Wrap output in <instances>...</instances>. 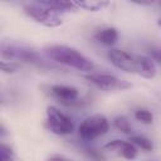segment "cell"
Segmentation results:
<instances>
[{
  "mask_svg": "<svg viewBox=\"0 0 161 161\" xmlns=\"http://www.w3.org/2000/svg\"><path fill=\"white\" fill-rule=\"evenodd\" d=\"M47 57L53 62L67 65L69 68L80 70V72H92L94 70V63L87 58L84 54L78 52L77 49L67 45H50L44 49Z\"/></svg>",
  "mask_w": 161,
  "mask_h": 161,
  "instance_id": "cell-1",
  "label": "cell"
},
{
  "mask_svg": "<svg viewBox=\"0 0 161 161\" xmlns=\"http://www.w3.org/2000/svg\"><path fill=\"white\" fill-rule=\"evenodd\" d=\"M107 57H108L109 62L116 68H118L123 72H127V73H136V70H137L136 57H132L128 53H126L125 50L116 49V48L108 50Z\"/></svg>",
  "mask_w": 161,
  "mask_h": 161,
  "instance_id": "cell-7",
  "label": "cell"
},
{
  "mask_svg": "<svg viewBox=\"0 0 161 161\" xmlns=\"http://www.w3.org/2000/svg\"><path fill=\"white\" fill-rule=\"evenodd\" d=\"M24 11L36 23L47 28H57L63 24V16L60 13H57L52 9L43 6L40 3H33L24 6Z\"/></svg>",
  "mask_w": 161,
  "mask_h": 161,
  "instance_id": "cell-2",
  "label": "cell"
},
{
  "mask_svg": "<svg viewBox=\"0 0 161 161\" xmlns=\"http://www.w3.org/2000/svg\"><path fill=\"white\" fill-rule=\"evenodd\" d=\"M19 69V63L13 60H1V70L4 73H14Z\"/></svg>",
  "mask_w": 161,
  "mask_h": 161,
  "instance_id": "cell-18",
  "label": "cell"
},
{
  "mask_svg": "<svg viewBox=\"0 0 161 161\" xmlns=\"http://www.w3.org/2000/svg\"><path fill=\"white\" fill-rule=\"evenodd\" d=\"M50 94L62 102L63 104L72 106V104H79V91L75 87L72 86H63V84H54L50 87Z\"/></svg>",
  "mask_w": 161,
  "mask_h": 161,
  "instance_id": "cell-8",
  "label": "cell"
},
{
  "mask_svg": "<svg viewBox=\"0 0 161 161\" xmlns=\"http://www.w3.org/2000/svg\"><path fill=\"white\" fill-rule=\"evenodd\" d=\"M96 40L101 44H104V45H112L117 42L118 39V33H117V29L116 28H112V26H108V28H103L101 29L99 31L96 33L94 35Z\"/></svg>",
  "mask_w": 161,
  "mask_h": 161,
  "instance_id": "cell-12",
  "label": "cell"
},
{
  "mask_svg": "<svg viewBox=\"0 0 161 161\" xmlns=\"http://www.w3.org/2000/svg\"><path fill=\"white\" fill-rule=\"evenodd\" d=\"M45 161H73L72 158H68L63 155H53L50 157H48Z\"/></svg>",
  "mask_w": 161,
  "mask_h": 161,
  "instance_id": "cell-20",
  "label": "cell"
},
{
  "mask_svg": "<svg viewBox=\"0 0 161 161\" xmlns=\"http://www.w3.org/2000/svg\"><path fill=\"white\" fill-rule=\"evenodd\" d=\"M113 126L118 130V131H121V132H123V133H126V135H132L133 133V130H132V126H131V123H130V121L125 117V116H118V117H116L114 119H113Z\"/></svg>",
  "mask_w": 161,
  "mask_h": 161,
  "instance_id": "cell-15",
  "label": "cell"
},
{
  "mask_svg": "<svg viewBox=\"0 0 161 161\" xmlns=\"http://www.w3.org/2000/svg\"><path fill=\"white\" fill-rule=\"evenodd\" d=\"M74 3L78 9L82 8L88 11H99L106 9L109 5L108 1H74Z\"/></svg>",
  "mask_w": 161,
  "mask_h": 161,
  "instance_id": "cell-13",
  "label": "cell"
},
{
  "mask_svg": "<svg viewBox=\"0 0 161 161\" xmlns=\"http://www.w3.org/2000/svg\"><path fill=\"white\" fill-rule=\"evenodd\" d=\"M45 125L48 130L55 135H69L73 132V122L72 119L60 112L57 107L49 106L47 107V121Z\"/></svg>",
  "mask_w": 161,
  "mask_h": 161,
  "instance_id": "cell-5",
  "label": "cell"
},
{
  "mask_svg": "<svg viewBox=\"0 0 161 161\" xmlns=\"http://www.w3.org/2000/svg\"><path fill=\"white\" fill-rule=\"evenodd\" d=\"M135 117L137 121L145 123V125H150L153 122V114L151 111L146 109V108H138L135 111Z\"/></svg>",
  "mask_w": 161,
  "mask_h": 161,
  "instance_id": "cell-16",
  "label": "cell"
},
{
  "mask_svg": "<svg viewBox=\"0 0 161 161\" xmlns=\"http://www.w3.org/2000/svg\"><path fill=\"white\" fill-rule=\"evenodd\" d=\"M137 62V70L136 74H138L142 78L146 79H152L156 75V64L150 57L145 55H137L136 57Z\"/></svg>",
  "mask_w": 161,
  "mask_h": 161,
  "instance_id": "cell-10",
  "label": "cell"
},
{
  "mask_svg": "<svg viewBox=\"0 0 161 161\" xmlns=\"http://www.w3.org/2000/svg\"><path fill=\"white\" fill-rule=\"evenodd\" d=\"M104 150L127 160H133L137 156V147L130 141H123V140H112L107 142L104 145Z\"/></svg>",
  "mask_w": 161,
  "mask_h": 161,
  "instance_id": "cell-9",
  "label": "cell"
},
{
  "mask_svg": "<svg viewBox=\"0 0 161 161\" xmlns=\"http://www.w3.org/2000/svg\"><path fill=\"white\" fill-rule=\"evenodd\" d=\"M130 142L133 143L135 146L140 147L143 151H152V148H153V145H152L151 140H148L147 137L141 136V135H131L130 136Z\"/></svg>",
  "mask_w": 161,
  "mask_h": 161,
  "instance_id": "cell-14",
  "label": "cell"
},
{
  "mask_svg": "<svg viewBox=\"0 0 161 161\" xmlns=\"http://www.w3.org/2000/svg\"><path fill=\"white\" fill-rule=\"evenodd\" d=\"M0 161H18L15 152L5 142H1L0 146Z\"/></svg>",
  "mask_w": 161,
  "mask_h": 161,
  "instance_id": "cell-17",
  "label": "cell"
},
{
  "mask_svg": "<svg viewBox=\"0 0 161 161\" xmlns=\"http://www.w3.org/2000/svg\"><path fill=\"white\" fill-rule=\"evenodd\" d=\"M86 79H88L94 87H97L101 91H126L132 87V84L127 80L119 79L113 74L107 73H91L86 75Z\"/></svg>",
  "mask_w": 161,
  "mask_h": 161,
  "instance_id": "cell-6",
  "label": "cell"
},
{
  "mask_svg": "<svg viewBox=\"0 0 161 161\" xmlns=\"http://www.w3.org/2000/svg\"><path fill=\"white\" fill-rule=\"evenodd\" d=\"M157 24H158V26H160V28H161V18H160V19H158V21H157Z\"/></svg>",
  "mask_w": 161,
  "mask_h": 161,
  "instance_id": "cell-21",
  "label": "cell"
},
{
  "mask_svg": "<svg viewBox=\"0 0 161 161\" xmlns=\"http://www.w3.org/2000/svg\"><path fill=\"white\" fill-rule=\"evenodd\" d=\"M1 58L3 60H13V62H25L36 65H43L44 60L42 57L31 49L19 47V45H3L1 49Z\"/></svg>",
  "mask_w": 161,
  "mask_h": 161,
  "instance_id": "cell-4",
  "label": "cell"
},
{
  "mask_svg": "<svg viewBox=\"0 0 161 161\" xmlns=\"http://www.w3.org/2000/svg\"><path fill=\"white\" fill-rule=\"evenodd\" d=\"M108 128H109L108 119L103 114L97 113L84 118L80 122L78 127V135L83 141L88 142L104 135L108 131Z\"/></svg>",
  "mask_w": 161,
  "mask_h": 161,
  "instance_id": "cell-3",
  "label": "cell"
},
{
  "mask_svg": "<svg viewBox=\"0 0 161 161\" xmlns=\"http://www.w3.org/2000/svg\"><path fill=\"white\" fill-rule=\"evenodd\" d=\"M43 6L52 9L57 13H68V11H74L77 10V5L74 1H60V0H53V1H39Z\"/></svg>",
  "mask_w": 161,
  "mask_h": 161,
  "instance_id": "cell-11",
  "label": "cell"
},
{
  "mask_svg": "<svg viewBox=\"0 0 161 161\" xmlns=\"http://www.w3.org/2000/svg\"><path fill=\"white\" fill-rule=\"evenodd\" d=\"M148 54L153 62L161 64V48H150Z\"/></svg>",
  "mask_w": 161,
  "mask_h": 161,
  "instance_id": "cell-19",
  "label": "cell"
}]
</instances>
